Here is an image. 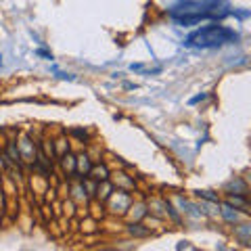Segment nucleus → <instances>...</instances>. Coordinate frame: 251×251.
Segmentation results:
<instances>
[{
	"label": "nucleus",
	"instance_id": "obj_1",
	"mask_svg": "<svg viewBox=\"0 0 251 251\" xmlns=\"http://www.w3.org/2000/svg\"><path fill=\"white\" fill-rule=\"evenodd\" d=\"M234 38H237V34L226 27H205L193 34L188 38V42L195 46H222L226 42H232Z\"/></svg>",
	"mask_w": 251,
	"mask_h": 251
},
{
	"label": "nucleus",
	"instance_id": "obj_2",
	"mask_svg": "<svg viewBox=\"0 0 251 251\" xmlns=\"http://www.w3.org/2000/svg\"><path fill=\"white\" fill-rule=\"evenodd\" d=\"M77 168H80V172H84V174H90V161H88V157H80V161H77Z\"/></svg>",
	"mask_w": 251,
	"mask_h": 251
},
{
	"label": "nucleus",
	"instance_id": "obj_3",
	"mask_svg": "<svg viewBox=\"0 0 251 251\" xmlns=\"http://www.w3.org/2000/svg\"><path fill=\"white\" fill-rule=\"evenodd\" d=\"M90 172L94 174V178H97V180H107V168H105V166L94 168V170H90Z\"/></svg>",
	"mask_w": 251,
	"mask_h": 251
},
{
	"label": "nucleus",
	"instance_id": "obj_4",
	"mask_svg": "<svg viewBox=\"0 0 251 251\" xmlns=\"http://www.w3.org/2000/svg\"><path fill=\"white\" fill-rule=\"evenodd\" d=\"M130 232L136 234V237H145V234H149L147 228H140V224H132V226H130Z\"/></svg>",
	"mask_w": 251,
	"mask_h": 251
},
{
	"label": "nucleus",
	"instance_id": "obj_5",
	"mask_svg": "<svg viewBox=\"0 0 251 251\" xmlns=\"http://www.w3.org/2000/svg\"><path fill=\"white\" fill-rule=\"evenodd\" d=\"M228 203H230V205H239V207H243V209L247 207V201L243 199V197H230Z\"/></svg>",
	"mask_w": 251,
	"mask_h": 251
},
{
	"label": "nucleus",
	"instance_id": "obj_6",
	"mask_svg": "<svg viewBox=\"0 0 251 251\" xmlns=\"http://www.w3.org/2000/svg\"><path fill=\"white\" fill-rule=\"evenodd\" d=\"M224 218L230 220V222H234V220H237V214H232L230 207H224Z\"/></svg>",
	"mask_w": 251,
	"mask_h": 251
},
{
	"label": "nucleus",
	"instance_id": "obj_7",
	"mask_svg": "<svg viewBox=\"0 0 251 251\" xmlns=\"http://www.w3.org/2000/svg\"><path fill=\"white\" fill-rule=\"evenodd\" d=\"M63 166H65V170L69 168V170H74V159L69 155H65V159H63Z\"/></svg>",
	"mask_w": 251,
	"mask_h": 251
},
{
	"label": "nucleus",
	"instance_id": "obj_8",
	"mask_svg": "<svg viewBox=\"0 0 251 251\" xmlns=\"http://www.w3.org/2000/svg\"><path fill=\"white\" fill-rule=\"evenodd\" d=\"M9 153H11V157H13V161H17V159H19V153H17V149H15V143H11Z\"/></svg>",
	"mask_w": 251,
	"mask_h": 251
},
{
	"label": "nucleus",
	"instance_id": "obj_9",
	"mask_svg": "<svg viewBox=\"0 0 251 251\" xmlns=\"http://www.w3.org/2000/svg\"><path fill=\"white\" fill-rule=\"evenodd\" d=\"M199 195H201V197H205V199H209V201H216V199H218L216 195H209L207 191H203V193H199Z\"/></svg>",
	"mask_w": 251,
	"mask_h": 251
}]
</instances>
